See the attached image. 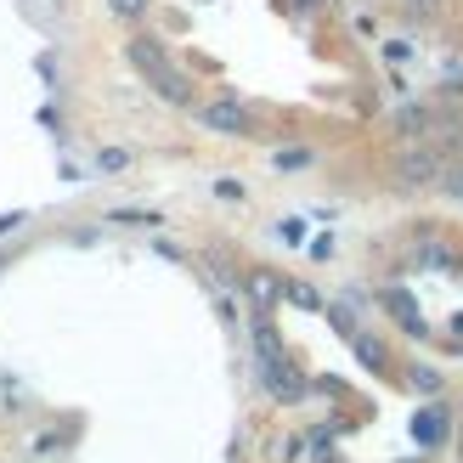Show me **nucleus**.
Masks as SVG:
<instances>
[{
    "mask_svg": "<svg viewBox=\"0 0 463 463\" xmlns=\"http://www.w3.org/2000/svg\"><path fill=\"white\" fill-rule=\"evenodd\" d=\"M125 57H130V68H136V74H147V85H153L165 102H175V108H193V80H187V74H181V68L170 62V52H165L158 40L136 34V40L125 45Z\"/></svg>",
    "mask_w": 463,
    "mask_h": 463,
    "instance_id": "f257e3e1",
    "label": "nucleus"
},
{
    "mask_svg": "<svg viewBox=\"0 0 463 463\" xmlns=\"http://www.w3.org/2000/svg\"><path fill=\"white\" fill-rule=\"evenodd\" d=\"M441 170H447V147L412 142V147L396 158V187H430V181H441Z\"/></svg>",
    "mask_w": 463,
    "mask_h": 463,
    "instance_id": "f03ea898",
    "label": "nucleus"
},
{
    "mask_svg": "<svg viewBox=\"0 0 463 463\" xmlns=\"http://www.w3.org/2000/svg\"><path fill=\"white\" fill-rule=\"evenodd\" d=\"M193 113H198V125L215 130V136H254V113H249L243 102H232V97H221V102H198Z\"/></svg>",
    "mask_w": 463,
    "mask_h": 463,
    "instance_id": "7ed1b4c3",
    "label": "nucleus"
},
{
    "mask_svg": "<svg viewBox=\"0 0 463 463\" xmlns=\"http://www.w3.org/2000/svg\"><path fill=\"white\" fill-rule=\"evenodd\" d=\"M430 130H441V113H435L430 102L396 108V136H407V142H430Z\"/></svg>",
    "mask_w": 463,
    "mask_h": 463,
    "instance_id": "20e7f679",
    "label": "nucleus"
},
{
    "mask_svg": "<svg viewBox=\"0 0 463 463\" xmlns=\"http://www.w3.org/2000/svg\"><path fill=\"white\" fill-rule=\"evenodd\" d=\"M260 384L271 390L277 402H299V396H306V379L288 367V356H283V362H260Z\"/></svg>",
    "mask_w": 463,
    "mask_h": 463,
    "instance_id": "39448f33",
    "label": "nucleus"
},
{
    "mask_svg": "<svg viewBox=\"0 0 463 463\" xmlns=\"http://www.w3.org/2000/svg\"><path fill=\"white\" fill-rule=\"evenodd\" d=\"M412 266H424V271H452V266H458V249L424 232V238L412 243Z\"/></svg>",
    "mask_w": 463,
    "mask_h": 463,
    "instance_id": "423d86ee",
    "label": "nucleus"
},
{
    "mask_svg": "<svg viewBox=\"0 0 463 463\" xmlns=\"http://www.w3.org/2000/svg\"><path fill=\"white\" fill-rule=\"evenodd\" d=\"M412 435H419L424 447H441L447 435H452V419H447V407H424L419 419H412Z\"/></svg>",
    "mask_w": 463,
    "mask_h": 463,
    "instance_id": "0eeeda50",
    "label": "nucleus"
},
{
    "mask_svg": "<svg viewBox=\"0 0 463 463\" xmlns=\"http://www.w3.org/2000/svg\"><path fill=\"white\" fill-rule=\"evenodd\" d=\"M384 306H390V317H396L412 339H424V334H430V328H424V317H419V306H412V299H407L402 288H390V294H384Z\"/></svg>",
    "mask_w": 463,
    "mask_h": 463,
    "instance_id": "6e6552de",
    "label": "nucleus"
},
{
    "mask_svg": "<svg viewBox=\"0 0 463 463\" xmlns=\"http://www.w3.org/2000/svg\"><path fill=\"white\" fill-rule=\"evenodd\" d=\"M351 345H356V356H362L367 367H373V373H384V367H390V351H384V345H379L373 334H362V328H356V334H351Z\"/></svg>",
    "mask_w": 463,
    "mask_h": 463,
    "instance_id": "1a4fd4ad",
    "label": "nucleus"
},
{
    "mask_svg": "<svg viewBox=\"0 0 463 463\" xmlns=\"http://www.w3.org/2000/svg\"><path fill=\"white\" fill-rule=\"evenodd\" d=\"M249 299H254V306H266V311H271L277 299H283V283H277L271 271H254V277H249Z\"/></svg>",
    "mask_w": 463,
    "mask_h": 463,
    "instance_id": "9d476101",
    "label": "nucleus"
},
{
    "mask_svg": "<svg viewBox=\"0 0 463 463\" xmlns=\"http://www.w3.org/2000/svg\"><path fill=\"white\" fill-rule=\"evenodd\" d=\"M254 351H260V362H283V339L271 322H254Z\"/></svg>",
    "mask_w": 463,
    "mask_h": 463,
    "instance_id": "9b49d317",
    "label": "nucleus"
},
{
    "mask_svg": "<svg viewBox=\"0 0 463 463\" xmlns=\"http://www.w3.org/2000/svg\"><path fill=\"white\" fill-rule=\"evenodd\" d=\"M283 299H294V306H306V311H322V294L311 283H283Z\"/></svg>",
    "mask_w": 463,
    "mask_h": 463,
    "instance_id": "f8f14e48",
    "label": "nucleus"
},
{
    "mask_svg": "<svg viewBox=\"0 0 463 463\" xmlns=\"http://www.w3.org/2000/svg\"><path fill=\"white\" fill-rule=\"evenodd\" d=\"M97 170H108V175L130 170V153H125V147H102V153H97Z\"/></svg>",
    "mask_w": 463,
    "mask_h": 463,
    "instance_id": "ddd939ff",
    "label": "nucleus"
},
{
    "mask_svg": "<svg viewBox=\"0 0 463 463\" xmlns=\"http://www.w3.org/2000/svg\"><path fill=\"white\" fill-rule=\"evenodd\" d=\"M311 165V147H283L277 153V170H306Z\"/></svg>",
    "mask_w": 463,
    "mask_h": 463,
    "instance_id": "4468645a",
    "label": "nucleus"
},
{
    "mask_svg": "<svg viewBox=\"0 0 463 463\" xmlns=\"http://www.w3.org/2000/svg\"><path fill=\"white\" fill-rule=\"evenodd\" d=\"M412 384H419L424 390V396H435V390H441V373H435V367H412V373H407Z\"/></svg>",
    "mask_w": 463,
    "mask_h": 463,
    "instance_id": "2eb2a0df",
    "label": "nucleus"
},
{
    "mask_svg": "<svg viewBox=\"0 0 463 463\" xmlns=\"http://www.w3.org/2000/svg\"><path fill=\"white\" fill-rule=\"evenodd\" d=\"M441 187H447V198L463 203V165H447V170H441Z\"/></svg>",
    "mask_w": 463,
    "mask_h": 463,
    "instance_id": "dca6fc26",
    "label": "nucleus"
},
{
    "mask_svg": "<svg viewBox=\"0 0 463 463\" xmlns=\"http://www.w3.org/2000/svg\"><path fill=\"white\" fill-rule=\"evenodd\" d=\"M108 6H113V12H119V17H130V23H136V17H142V12H147V0H108Z\"/></svg>",
    "mask_w": 463,
    "mask_h": 463,
    "instance_id": "f3484780",
    "label": "nucleus"
},
{
    "mask_svg": "<svg viewBox=\"0 0 463 463\" xmlns=\"http://www.w3.org/2000/svg\"><path fill=\"white\" fill-rule=\"evenodd\" d=\"M402 6H407V12H412V17H430V12H435V6H441V0H402Z\"/></svg>",
    "mask_w": 463,
    "mask_h": 463,
    "instance_id": "a211bd4d",
    "label": "nucleus"
},
{
    "mask_svg": "<svg viewBox=\"0 0 463 463\" xmlns=\"http://www.w3.org/2000/svg\"><path fill=\"white\" fill-rule=\"evenodd\" d=\"M294 12H322V0H294Z\"/></svg>",
    "mask_w": 463,
    "mask_h": 463,
    "instance_id": "6ab92c4d",
    "label": "nucleus"
}]
</instances>
